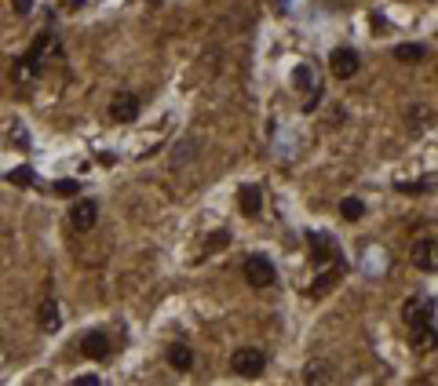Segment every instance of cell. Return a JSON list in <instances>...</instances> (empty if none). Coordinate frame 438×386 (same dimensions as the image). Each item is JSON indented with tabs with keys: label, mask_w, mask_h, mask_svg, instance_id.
I'll return each instance as SVG.
<instances>
[{
	"label": "cell",
	"mask_w": 438,
	"mask_h": 386,
	"mask_svg": "<svg viewBox=\"0 0 438 386\" xmlns=\"http://www.w3.org/2000/svg\"><path fill=\"white\" fill-rule=\"evenodd\" d=\"M230 368H234L238 375H245V379H256V375H263L267 358H263V353H260L256 346H241V350H234Z\"/></svg>",
	"instance_id": "6da1fadb"
},
{
	"label": "cell",
	"mask_w": 438,
	"mask_h": 386,
	"mask_svg": "<svg viewBox=\"0 0 438 386\" xmlns=\"http://www.w3.org/2000/svg\"><path fill=\"white\" fill-rule=\"evenodd\" d=\"M329 70H332L336 80H347V77H355V73L362 70V55H358L355 48H336V51L329 55Z\"/></svg>",
	"instance_id": "7a4b0ae2"
},
{
	"label": "cell",
	"mask_w": 438,
	"mask_h": 386,
	"mask_svg": "<svg viewBox=\"0 0 438 386\" xmlns=\"http://www.w3.org/2000/svg\"><path fill=\"white\" fill-rule=\"evenodd\" d=\"M274 263L267 259V255H248L245 259V281L253 284V288H267V284H274Z\"/></svg>",
	"instance_id": "3957f363"
},
{
	"label": "cell",
	"mask_w": 438,
	"mask_h": 386,
	"mask_svg": "<svg viewBox=\"0 0 438 386\" xmlns=\"http://www.w3.org/2000/svg\"><path fill=\"white\" fill-rule=\"evenodd\" d=\"M99 222V204L96 201H73V208H70V226L77 230V234H88L91 226Z\"/></svg>",
	"instance_id": "277c9868"
},
{
	"label": "cell",
	"mask_w": 438,
	"mask_h": 386,
	"mask_svg": "<svg viewBox=\"0 0 438 386\" xmlns=\"http://www.w3.org/2000/svg\"><path fill=\"white\" fill-rule=\"evenodd\" d=\"M413 266L424 273H438V241L434 237H424L413 244Z\"/></svg>",
	"instance_id": "5b68a950"
},
{
	"label": "cell",
	"mask_w": 438,
	"mask_h": 386,
	"mask_svg": "<svg viewBox=\"0 0 438 386\" xmlns=\"http://www.w3.org/2000/svg\"><path fill=\"white\" fill-rule=\"evenodd\" d=\"M110 117H113L117 124L136 120V117H139V99H136L132 91H117L113 99H110Z\"/></svg>",
	"instance_id": "8992f818"
},
{
	"label": "cell",
	"mask_w": 438,
	"mask_h": 386,
	"mask_svg": "<svg viewBox=\"0 0 438 386\" xmlns=\"http://www.w3.org/2000/svg\"><path fill=\"white\" fill-rule=\"evenodd\" d=\"M431 313H434V303L424 299V296H413L409 303H405V310H402V320H405L409 328H417V325H427Z\"/></svg>",
	"instance_id": "52a82bcc"
},
{
	"label": "cell",
	"mask_w": 438,
	"mask_h": 386,
	"mask_svg": "<svg viewBox=\"0 0 438 386\" xmlns=\"http://www.w3.org/2000/svg\"><path fill=\"white\" fill-rule=\"evenodd\" d=\"M81 350H84V358H91V361H106L110 358V339L103 332H88L81 339Z\"/></svg>",
	"instance_id": "ba28073f"
},
{
	"label": "cell",
	"mask_w": 438,
	"mask_h": 386,
	"mask_svg": "<svg viewBox=\"0 0 438 386\" xmlns=\"http://www.w3.org/2000/svg\"><path fill=\"white\" fill-rule=\"evenodd\" d=\"M307 241H310V248H315V251H310V259H315L318 266H322V263H329V259H340V248H336L325 234H310Z\"/></svg>",
	"instance_id": "9c48e42d"
},
{
	"label": "cell",
	"mask_w": 438,
	"mask_h": 386,
	"mask_svg": "<svg viewBox=\"0 0 438 386\" xmlns=\"http://www.w3.org/2000/svg\"><path fill=\"white\" fill-rule=\"evenodd\" d=\"M168 365H172L175 372H190V365H194L190 346H186V343H172V346H168Z\"/></svg>",
	"instance_id": "30bf717a"
},
{
	"label": "cell",
	"mask_w": 438,
	"mask_h": 386,
	"mask_svg": "<svg viewBox=\"0 0 438 386\" xmlns=\"http://www.w3.org/2000/svg\"><path fill=\"white\" fill-rule=\"evenodd\" d=\"M292 84L300 91H310V99H318V91H322V84L315 80V70H310V66H296L292 70Z\"/></svg>",
	"instance_id": "8fae6325"
},
{
	"label": "cell",
	"mask_w": 438,
	"mask_h": 386,
	"mask_svg": "<svg viewBox=\"0 0 438 386\" xmlns=\"http://www.w3.org/2000/svg\"><path fill=\"white\" fill-rule=\"evenodd\" d=\"M238 204H241L245 215H260V208H263V193H260V186H241Z\"/></svg>",
	"instance_id": "7c38bea8"
},
{
	"label": "cell",
	"mask_w": 438,
	"mask_h": 386,
	"mask_svg": "<svg viewBox=\"0 0 438 386\" xmlns=\"http://www.w3.org/2000/svg\"><path fill=\"white\" fill-rule=\"evenodd\" d=\"M434 346H438V332L431 328V320H427V325H417V328H413V350H424V353H427V350H434Z\"/></svg>",
	"instance_id": "4fadbf2b"
},
{
	"label": "cell",
	"mask_w": 438,
	"mask_h": 386,
	"mask_svg": "<svg viewBox=\"0 0 438 386\" xmlns=\"http://www.w3.org/2000/svg\"><path fill=\"white\" fill-rule=\"evenodd\" d=\"M37 320H41V328H44V332H58V320H62V317H58V303H55V299H44V303H41Z\"/></svg>",
	"instance_id": "5bb4252c"
},
{
	"label": "cell",
	"mask_w": 438,
	"mask_h": 386,
	"mask_svg": "<svg viewBox=\"0 0 438 386\" xmlns=\"http://www.w3.org/2000/svg\"><path fill=\"white\" fill-rule=\"evenodd\" d=\"M340 270H343V263H336V266H329V270H322V277H318V284H315V288H310V296H315V299H322V296L329 292V288L336 284V277H340Z\"/></svg>",
	"instance_id": "9a60e30c"
},
{
	"label": "cell",
	"mask_w": 438,
	"mask_h": 386,
	"mask_svg": "<svg viewBox=\"0 0 438 386\" xmlns=\"http://www.w3.org/2000/svg\"><path fill=\"white\" fill-rule=\"evenodd\" d=\"M424 55H427L424 44H398L394 48V58L398 62H409V66H413V62H424Z\"/></svg>",
	"instance_id": "2e32d148"
},
{
	"label": "cell",
	"mask_w": 438,
	"mask_h": 386,
	"mask_svg": "<svg viewBox=\"0 0 438 386\" xmlns=\"http://www.w3.org/2000/svg\"><path fill=\"white\" fill-rule=\"evenodd\" d=\"M340 215L347 219V222H358V219L365 215V204H362L358 197H343V201H340Z\"/></svg>",
	"instance_id": "e0dca14e"
},
{
	"label": "cell",
	"mask_w": 438,
	"mask_h": 386,
	"mask_svg": "<svg viewBox=\"0 0 438 386\" xmlns=\"http://www.w3.org/2000/svg\"><path fill=\"white\" fill-rule=\"evenodd\" d=\"M51 189H55V197H73V193H81V182L77 179H58Z\"/></svg>",
	"instance_id": "ac0fdd59"
},
{
	"label": "cell",
	"mask_w": 438,
	"mask_h": 386,
	"mask_svg": "<svg viewBox=\"0 0 438 386\" xmlns=\"http://www.w3.org/2000/svg\"><path fill=\"white\" fill-rule=\"evenodd\" d=\"M398 189H405V193H427V189H431V179H420V182H398Z\"/></svg>",
	"instance_id": "d6986e66"
},
{
	"label": "cell",
	"mask_w": 438,
	"mask_h": 386,
	"mask_svg": "<svg viewBox=\"0 0 438 386\" xmlns=\"http://www.w3.org/2000/svg\"><path fill=\"white\" fill-rule=\"evenodd\" d=\"M227 244H230V234H227V230H219V234H212V237H208V251L227 248Z\"/></svg>",
	"instance_id": "ffe728a7"
},
{
	"label": "cell",
	"mask_w": 438,
	"mask_h": 386,
	"mask_svg": "<svg viewBox=\"0 0 438 386\" xmlns=\"http://www.w3.org/2000/svg\"><path fill=\"white\" fill-rule=\"evenodd\" d=\"M322 368H325V365H310V372H303V379H307V382H325L329 372H322Z\"/></svg>",
	"instance_id": "44dd1931"
},
{
	"label": "cell",
	"mask_w": 438,
	"mask_h": 386,
	"mask_svg": "<svg viewBox=\"0 0 438 386\" xmlns=\"http://www.w3.org/2000/svg\"><path fill=\"white\" fill-rule=\"evenodd\" d=\"M409 120L420 127V124H434L438 117H434V113H420V106H413V110H409Z\"/></svg>",
	"instance_id": "7402d4cb"
},
{
	"label": "cell",
	"mask_w": 438,
	"mask_h": 386,
	"mask_svg": "<svg viewBox=\"0 0 438 386\" xmlns=\"http://www.w3.org/2000/svg\"><path fill=\"white\" fill-rule=\"evenodd\" d=\"M11 182L15 186H29V182H34V172H29V168H15L11 172Z\"/></svg>",
	"instance_id": "603a6c76"
},
{
	"label": "cell",
	"mask_w": 438,
	"mask_h": 386,
	"mask_svg": "<svg viewBox=\"0 0 438 386\" xmlns=\"http://www.w3.org/2000/svg\"><path fill=\"white\" fill-rule=\"evenodd\" d=\"M11 4H15V11H19V15H26L29 8H34V0H11Z\"/></svg>",
	"instance_id": "cb8c5ba5"
},
{
	"label": "cell",
	"mask_w": 438,
	"mask_h": 386,
	"mask_svg": "<svg viewBox=\"0 0 438 386\" xmlns=\"http://www.w3.org/2000/svg\"><path fill=\"white\" fill-rule=\"evenodd\" d=\"M77 386H99V379H96V375H81Z\"/></svg>",
	"instance_id": "d4e9b609"
}]
</instances>
